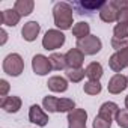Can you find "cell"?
<instances>
[{
  "instance_id": "6da1fadb",
  "label": "cell",
  "mask_w": 128,
  "mask_h": 128,
  "mask_svg": "<svg viewBox=\"0 0 128 128\" xmlns=\"http://www.w3.org/2000/svg\"><path fill=\"white\" fill-rule=\"evenodd\" d=\"M74 9L70 3L66 2H57L53 6V18H54V24L59 30H70L74 26Z\"/></svg>"
},
{
  "instance_id": "7a4b0ae2",
  "label": "cell",
  "mask_w": 128,
  "mask_h": 128,
  "mask_svg": "<svg viewBox=\"0 0 128 128\" xmlns=\"http://www.w3.org/2000/svg\"><path fill=\"white\" fill-rule=\"evenodd\" d=\"M3 72L11 77H18L24 71V60L18 53H11L3 59Z\"/></svg>"
},
{
  "instance_id": "3957f363",
  "label": "cell",
  "mask_w": 128,
  "mask_h": 128,
  "mask_svg": "<svg viewBox=\"0 0 128 128\" xmlns=\"http://www.w3.org/2000/svg\"><path fill=\"white\" fill-rule=\"evenodd\" d=\"M65 35H63L62 30L59 29H50L45 32L44 38H42V47L47 51H54L57 48H60L63 44H65Z\"/></svg>"
},
{
  "instance_id": "277c9868",
  "label": "cell",
  "mask_w": 128,
  "mask_h": 128,
  "mask_svg": "<svg viewBox=\"0 0 128 128\" xmlns=\"http://www.w3.org/2000/svg\"><path fill=\"white\" fill-rule=\"evenodd\" d=\"M77 48L82 50V51L84 53V56H94V54H96V53L101 51L102 42H101V39H100L98 36L89 35V36H86L84 39L77 41Z\"/></svg>"
},
{
  "instance_id": "5b68a950",
  "label": "cell",
  "mask_w": 128,
  "mask_h": 128,
  "mask_svg": "<svg viewBox=\"0 0 128 128\" xmlns=\"http://www.w3.org/2000/svg\"><path fill=\"white\" fill-rule=\"evenodd\" d=\"M104 5H106V2H102V0H82V2H72L71 3L72 9H76L80 15H83V14L90 15L95 11L100 12Z\"/></svg>"
},
{
  "instance_id": "8992f818",
  "label": "cell",
  "mask_w": 128,
  "mask_h": 128,
  "mask_svg": "<svg viewBox=\"0 0 128 128\" xmlns=\"http://www.w3.org/2000/svg\"><path fill=\"white\" fill-rule=\"evenodd\" d=\"M108 66L116 74H120L124 68H128V47L113 53L108 59Z\"/></svg>"
},
{
  "instance_id": "52a82bcc",
  "label": "cell",
  "mask_w": 128,
  "mask_h": 128,
  "mask_svg": "<svg viewBox=\"0 0 128 128\" xmlns=\"http://www.w3.org/2000/svg\"><path fill=\"white\" fill-rule=\"evenodd\" d=\"M32 70L36 76H47L51 71L50 59L44 54H35L32 59Z\"/></svg>"
},
{
  "instance_id": "ba28073f",
  "label": "cell",
  "mask_w": 128,
  "mask_h": 128,
  "mask_svg": "<svg viewBox=\"0 0 128 128\" xmlns=\"http://www.w3.org/2000/svg\"><path fill=\"white\" fill-rule=\"evenodd\" d=\"M68 128H86L88 112L84 108H74L68 113Z\"/></svg>"
},
{
  "instance_id": "9c48e42d",
  "label": "cell",
  "mask_w": 128,
  "mask_h": 128,
  "mask_svg": "<svg viewBox=\"0 0 128 128\" xmlns=\"http://www.w3.org/2000/svg\"><path fill=\"white\" fill-rule=\"evenodd\" d=\"M128 88V77H125L124 74H114L107 84V90L113 95H118L120 92H124Z\"/></svg>"
},
{
  "instance_id": "30bf717a",
  "label": "cell",
  "mask_w": 128,
  "mask_h": 128,
  "mask_svg": "<svg viewBox=\"0 0 128 128\" xmlns=\"http://www.w3.org/2000/svg\"><path fill=\"white\" fill-rule=\"evenodd\" d=\"M29 120L38 126H45L48 124V114L38 104H33L29 108Z\"/></svg>"
},
{
  "instance_id": "8fae6325",
  "label": "cell",
  "mask_w": 128,
  "mask_h": 128,
  "mask_svg": "<svg viewBox=\"0 0 128 128\" xmlns=\"http://www.w3.org/2000/svg\"><path fill=\"white\" fill-rule=\"evenodd\" d=\"M65 59H66L68 68H82L83 62H84V53L76 47V48H71L65 53Z\"/></svg>"
},
{
  "instance_id": "7c38bea8",
  "label": "cell",
  "mask_w": 128,
  "mask_h": 128,
  "mask_svg": "<svg viewBox=\"0 0 128 128\" xmlns=\"http://www.w3.org/2000/svg\"><path fill=\"white\" fill-rule=\"evenodd\" d=\"M118 14H119V9L114 6L113 0H110V2H106V5L101 8L100 18L104 23H114V21H118Z\"/></svg>"
},
{
  "instance_id": "4fadbf2b",
  "label": "cell",
  "mask_w": 128,
  "mask_h": 128,
  "mask_svg": "<svg viewBox=\"0 0 128 128\" xmlns=\"http://www.w3.org/2000/svg\"><path fill=\"white\" fill-rule=\"evenodd\" d=\"M39 32H41V24H39L38 21H29V23H26V24L23 26V29H21L23 39L27 41V42L35 41V39L38 38Z\"/></svg>"
},
{
  "instance_id": "5bb4252c",
  "label": "cell",
  "mask_w": 128,
  "mask_h": 128,
  "mask_svg": "<svg viewBox=\"0 0 128 128\" xmlns=\"http://www.w3.org/2000/svg\"><path fill=\"white\" fill-rule=\"evenodd\" d=\"M21 104H23L21 98L15 96V95L5 96V98H2V101H0V107H2L6 113H17V112H20Z\"/></svg>"
},
{
  "instance_id": "9a60e30c",
  "label": "cell",
  "mask_w": 128,
  "mask_h": 128,
  "mask_svg": "<svg viewBox=\"0 0 128 128\" xmlns=\"http://www.w3.org/2000/svg\"><path fill=\"white\" fill-rule=\"evenodd\" d=\"M21 20V15L15 11V9H5L0 14V23L3 26H9V27H15Z\"/></svg>"
},
{
  "instance_id": "2e32d148",
  "label": "cell",
  "mask_w": 128,
  "mask_h": 128,
  "mask_svg": "<svg viewBox=\"0 0 128 128\" xmlns=\"http://www.w3.org/2000/svg\"><path fill=\"white\" fill-rule=\"evenodd\" d=\"M47 86L51 92H66L68 90V80L66 78H63L60 76H53L48 78L47 82Z\"/></svg>"
},
{
  "instance_id": "e0dca14e",
  "label": "cell",
  "mask_w": 128,
  "mask_h": 128,
  "mask_svg": "<svg viewBox=\"0 0 128 128\" xmlns=\"http://www.w3.org/2000/svg\"><path fill=\"white\" fill-rule=\"evenodd\" d=\"M118 112H119V106L116 102H113V101H107V102L101 104V107L98 110V114L108 119V120H113Z\"/></svg>"
},
{
  "instance_id": "ac0fdd59",
  "label": "cell",
  "mask_w": 128,
  "mask_h": 128,
  "mask_svg": "<svg viewBox=\"0 0 128 128\" xmlns=\"http://www.w3.org/2000/svg\"><path fill=\"white\" fill-rule=\"evenodd\" d=\"M84 71H86V77L89 80H95V82H100V78L104 74L102 65H101L100 62H90L89 65L84 68Z\"/></svg>"
},
{
  "instance_id": "d6986e66",
  "label": "cell",
  "mask_w": 128,
  "mask_h": 128,
  "mask_svg": "<svg viewBox=\"0 0 128 128\" xmlns=\"http://www.w3.org/2000/svg\"><path fill=\"white\" fill-rule=\"evenodd\" d=\"M35 8V2L33 0H17L14 3V9L21 15V17H27L33 12Z\"/></svg>"
},
{
  "instance_id": "ffe728a7",
  "label": "cell",
  "mask_w": 128,
  "mask_h": 128,
  "mask_svg": "<svg viewBox=\"0 0 128 128\" xmlns=\"http://www.w3.org/2000/svg\"><path fill=\"white\" fill-rule=\"evenodd\" d=\"M50 63H51V70L54 71H62V70H65L66 71V59H65V54H62V53H53L50 57Z\"/></svg>"
},
{
  "instance_id": "44dd1931",
  "label": "cell",
  "mask_w": 128,
  "mask_h": 128,
  "mask_svg": "<svg viewBox=\"0 0 128 128\" xmlns=\"http://www.w3.org/2000/svg\"><path fill=\"white\" fill-rule=\"evenodd\" d=\"M71 30H72V35L76 36V39H77V41L84 39L86 36H89V35H90V26H89L86 21H80V23L74 24V27H72Z\"/></svg>"
},
{
  "instance_id": "7402d4cb",
  "label": "cell",
  "mask_w": 128,
  "mask_h": 128,
  "mask_svg": "<svg viewBox=\"0 0 128 128\" xmlns=\"http://www.w3.org/2000/svg\"><path fill=\"white\" fill-rule=\"evenodd\" d=\"M65 74H66V78H68L70 82H72V83H80V82L84 78L86 71H84L83 68H68V70L65 71Z\"/></svg>"
},
{
  "instance_id": "603a6c76",
  "label": "cell",
  "mask_w": 128,
  "mask_h": 128,
  "mask_svg": "<svg viewBox=\"0 0 128 128\" xmlns=\"http://www.w3.org/2000/svg\"><path fill=\"white\" fill-rule=\"evenodd\" d=\"M57 104H59V98H56L53 95H47L42 100V107L48 113H57Z\"/></svg>"
},
{
  "instance_id": "cb8c5ba5",
  "label": "cell",
  "mask_w": 128,
  "mask_h": 128,
  "mask_svg": "<svg viewBox=\"0 0 128 128\" xmlns=\"http://www.w3.org/2000/svg\"><path fill=\"white\" fill-rule=\"evenodd\" d=\"M76 108V102L71 98H59L57 113H70Z\"/></svg>"
},
{
  "instance_id": "d4e9b609",
  "label": "cell",
  "mask_w": 128,
  "mask_h": 128,
  "mask_svg": "<svg viewBox=\"0 0 128 128\" xmlns=\"http://www.w3.org/2000/svg\"><path fill=\"white\" fill-rule=\"evenodd\" d=\"M83 90H84V94H88V95H98V94L102 90V86H101L100 82L88 80V82L83 84Z\"/></svg>"
},
{
  "instance_id": "484cf974",
  "label": "cell",
  "mask_w": 128,
  "mask_h": 128,
  "mask_svg": "<svg viewBox=\"0 0 128 128\" xmlns=\"http://www.w3.org/2000/svg\"><path fill=\"white\" fill-rule=\"evenodd\" d=\"M113 38L126 39V38H128V24L118 23V24L113 27Z\"/></svg>"
},
{
  "instance_id": "4316f807",
  "label": "cell",
  "mask_w": 128,
  "mask_h": 128,
  "mask_svg": "<svg viewBox=\"0 0 128 128\" xmlns=\"http://www.w3.org/2000/svg\"><path fill=\"white\" fill-rule=\"evenodd\" d=\"M114 120L120 128H128V108H119L114 116Z\"/></svg>"
},
{
  "instance_id": "83f0119b",
  "label": "cell",
  "mask_w": 128,
  "mask_h": 128,
  "mask_svg": "<svg viewBox=\"0 0 128 128\" xmlns=\"http://www.w3.org/2000/svg\"><path fill=\"white\" fill-rule=\"evenodd\" d=\"M112 122H113V120H108V119H106V118L96 114L95 119H94V122H92V126H94V128H110V126H112Z\"/></svg>"
},
{
  "instance_id": "f1b7e54d",
  "label": "cell",
  "mask_w": 128,
  "mask_h": 128,
  "mask_svg": "<svg viewBox=\"0 0 128 128\" xmlns=\"http://www.w3.org/2000/svg\"><path fill=\"white\" fill-rule=\"evenodd\" d=\"M112 47L119 51V50H124L128 47V38L126 39H119V38H112Z\"/></svg>"
},
{
  "instance_id": "f546056e",
  "label": "cell",
  "mask_w": 128,
  "mask_h": 128,
  "mask_svg": "<svg viewBox=\"0 0 128 128\" xmlns=\"http://www.w3.org/2000/svg\"><path fill=\"white\" fill-rule=\"evenodd\" d=\"M118 23H124V24H128V6L122 8L118 14Z\"/></svg>"
},
{
  "instance_id": "4dcf8cb0",
  "label": "cell",
  "mask_w": 128,
  "mask_h": 128,
  "mask_svg": "<svg viewBox=\"0 0 128 128\" xmlns=\"http://www.w3.org/2000/svg\"><path fill=\"white\" fill-rule=\"evenodd\" d=\"M9 83L6 82V80H0V96L2 98H5V96H8V92H9Z\"/></svg>"
},
{
  "instance_id": "1f68e13d",
  "label": "cell",
  "mask_w": 128,
  "mask_h": 128,
  "mask_svg": "<svg viewBox=\"0 0 128 128\" xmlns=\"http://www.w3.org/2000/svg\"><path fill=\"white\" fill-rule=\"evenodd\" d=\"M0 33H2V41H0V45H5V44H6V41H8V33H6V30H5V29L0 30Z\"/></svg>"
},
{
  "instance_id": "d6a6232c",
  "label": "cell",
  "mask_w": 128,
  "mask_h": 128,
  "mask_svg": "<svg viewBox=\"0 0 128 128\" xmlns=\"http://www.w3.org/2000/svg\"><path fill=\"white\" fill-rule=\"evenodd\" d=\"M125 107H126V108H128V95H126V96H125Z\"/></svg>"
},
{
  "instance_id": "836d02e7",
  "label": "cell",
  "mask_w": 128,
  "mask_h": 128,
  "mask_svg": "<svg viewBox=\"0 0 128 128\" xmlns=\"http://www.w3.org/2000/svg\"><path fill=\"white\" fill-rule=\"evenodd\" d=\"M126 77H128V76H126Z\"/></svg>"
}]
</instances>
